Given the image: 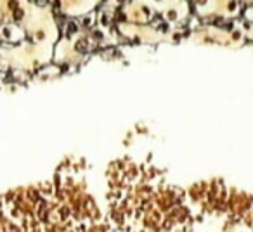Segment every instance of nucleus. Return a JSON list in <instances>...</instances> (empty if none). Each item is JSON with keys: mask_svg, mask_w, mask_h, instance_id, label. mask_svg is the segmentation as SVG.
<instances>
[{"mask_svg": "<svg viewBox=\"0 0 253 232\" xmlns=\"http://www.w3.org/2000/svg\"><path fill=\"white\" fill-rule=\"evenodd\" d=\"M23 18V10H16V19H21Z\"/></svg>", "mask_w": 253, "mask_h": 232, "instance_id": "obj_1", "label": "nucleus"}]
</instances>
